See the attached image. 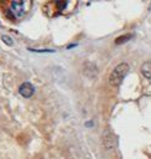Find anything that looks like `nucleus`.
Listing matches in <instances>:
<instances>
[{
    "label": "nucleus",
    "instance_id": "1",
    "mask_svg": "<svg viewBox=\"0 0 151 159\" xmlns=\"http://www.w3.org/2000/svg\"><path fill=\"white\" fill-rule=\"evenodd\" d=\"M127 72H129V65L127 63H119L109 76V84L113 87H118L123 82V80L125 78Z\"/></svg>",
    "mask_w": 151,
    "mask_h": 159
},
{
    "label": "nucleus",
    "instance_id": "2",
    "mask_svg": "<svg viewBox=\"0 0 151 159\" xmlns=\"http://www.w3.org/2000/svg\"><path fill=\"white\" fill-rule=\"evenodd\" d=\"M26 5H31V2L30 1H11V10L17 16H21L24 14V11L27 10Z\"/></svg>",
    "mask_w": 151,
    "mask_h": 159
},
{
    "label": "nucleus",
    "instance_id": "3",
    "mask_svg": "<svg viewBox=\"0 0 151 159\" xmlns=\"http://www.w3.org/2000/svg\"><path fill=\"white\" fill-rule=\"evenodd\" d=\"M19 92L24 98H30L33 96L35 93V87L30 83V82H24L20 87H19Z\"/></svg>",
    "mask_w": 151,
    "mask_h": 159
},
{
    "label": "nucleus",
    "instance_id": "4",
    "mask_svg": "<svg viewBox=\"0 0 151 159\" xmlns=\"http://www.w3.org/2000/svg\"><path fill=\"white\" fill-rule=\"evenodd\" d=\"M103 143L105 145V148L110 149L115 145V135L113 134V132L110 129H106L103 134Z\"/></svg>",
    "mask_w": 151,
    "mask_h": 159
},
{
    "label": "nucleus",
    "instance_id": "5",
    "mask_svg": "<svg viewBox=\"0 0 151 159\" xmlns=\"http://www.w3.org/2000/svg\"><path fill=\"white\" fill-rule=\"evenodd\" d=\"M141 73L146 78L151 80V60H149V61H146L141 65Z\"/></svg>",
    "mask_w": 151,
    "mask_h": 159
},
{
    "label": "nucleus",
    "instance_id": "6",
    "mask_svg": "<svg viewBox=\"0 0 151 159\" xmlns=\"http://www.w3.org/2000/svg\"><path fill=\"white\" fill-rule=\"evenodd\" d=\"M132 37V35L131 34H127V35H124V36H120V37H118L116 40H115V43L116 45H120V43H124V42H126V41H129L130 39Z\"/></svg>",
    "mask_w": 151,
    "mask_h": 159
},
{
    "label": "nucleus",
    "instance_id": "7",
    "mask_svg": "<svg viewBox=\"0 0 151 159\" xmlns=\"http://www.w3.org/2000/svg\"><path fill=\"white\" fill-rule=\"evenodd\" d=\"M2 41H4V42H6L7 45H12V40H11V39H9V37H7V36H5V35L2 36Z\"/></svg>",
    "mask_w": 151,
    "mask_h": 159
}]
</instances>
